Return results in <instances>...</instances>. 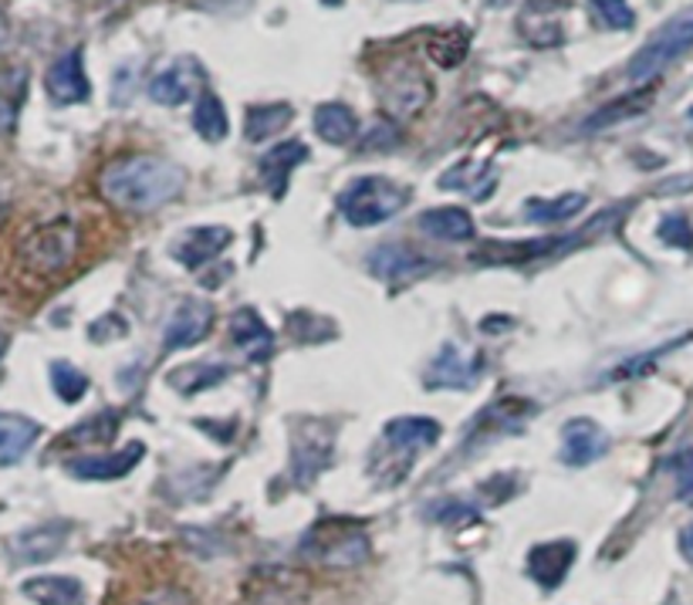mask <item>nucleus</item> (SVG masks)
<instances>
[{"instance_id": "1", "label": "nucleus", "mask_w": 693, "mask_h": 605, "mask_svg": "<svg viewBox=\"0 0 693 605\" xmlns=\"http://www.w3.org/2000/svg\"><path fill=\"white\" fill-rule=\"evenodd\" d=\"M186 190V170L170 159H122L102 173V193L122 210H156L167 206Z\"/></svg>"}, {"instance_id": "2", "label": "nucleus", "mask_w": 693, "mask_h": 605, "mask_svg": "<svg viewBox=\"0 0 693 605\" xmlns=\"http://www.w3.org/2000/svg\"><path fill=\"white\" fill-rule=\"evenodd\" d=\"M626 206H612V210H603L596 220H589L582 231L575 234H562V237H542V241H488L484 247H477L470 254L473 264H484V267H527V264H545V261H555L562 254H572L575 247H582L585 241H596L603 237L612 224H616V216H622Z\"/></svg>"}, {"instance_id": "3", "label": "nucleus", "mask_w": 693, "mask_h": 605, "mask_svg": "<svg viewBox=\"0 0 693 605\" xmlns=\"http://www.w3.org/2000/svg\"><path fill=\"white\" fill-rule=\"evenodd\" d=\"M335 203L352 227H376L393 220L409 203V190L393 183L390 177H359L339 193Z\"/></svg>"}, {"instance_id": "4", "label": "nucleus", "mask_w": 693, "mask_h": 605, "mask_svg": "<svg viewBox=\"0 0 693 605\" xmlns=\"http://www.w3.org/2000/svg\"><path fill=\"white\" fill-rule=\"evenodd\" d=\"M301 555L318 565H329V569H352L369 555V541H365L362 524L329 518V521H318L305 534Z\"/></svg>"}, {"instance_id": "5", "label": "nucleus", "mask_w": 693, "mask_h": 605, "mask_svg": "<svg viewBox=\"0 0 693 605\" xmlns=\"http://www.w3.org/2000/svg\"><path fill=\"white\" fill-rule=\"evenodd\" d=\"M693 47V8L680 11L676 18H670L643 47L632 54V62L626 68V75L632 82H650L657 78L667 65H673L680 54H686Z\"/></svg>"}, {"instance_id": "6", "label": "nucleus", "mask_w": 693, "mask_h": 605, "mask_svg": "<svg viewBox=\"0 0 693 605\" xmlns=\"http://www.w3.org/2000/svg\"><path fill=\"white\" fill-rule=\"evenodd\" d=\"M78 251V227L72 224L68 216L55 220V224H41L24 244H21V257L31 270L41 274H55L62 267L72 264Z\"/></svg>"}, {"instance_id": "7", "label": "nucleus", "mask_w": 693, "mask_h": 605, "mask_svg": "<svg viewBox=\"0 0 693 605\" xmlns=\"http://www.w3.org/2000/svg\"><path fill=\"white\" fill-rule=\"evenodd\" d=\"M332 457V433L318 420H301L298 433L291 439V480L298 487H308L318 474L329 467Z\"/></svg>"}, {"instance_id": "8", "label": "nucleus", "mask_w": 693, "mask_h": 605, "mask_svg": "<svg viewBox=\"0 0 693 605\" xmlns=\"http://www.w3.org/2000/svg\"><path fill=\"white\" fill-rule=\"evenodd\" d=\"M481 372H484L481 352H470L463 346L447 342L437 352L434 365L426 369V390H473Z\"/></svg>"}, {"instance_id": "9", "label": "nucleus", "mask_w": 693, "mask_h": 605, "mask_svg": "<svg viewBox=\"0 0 693 605\" xmlns=\"http://www.w3.org/2000/svg\"><path fill=\"white\" fill-rule=\"evenodd\" d=\"M365 267L369 274H376L380 282H390V285H406V282H416L423 278L426 270L437 267V261H430L426 254L406 247V244H380L376 251L365 254Z\"/></svg>"}, {"instance_id": "10", "label": "nucleus", "mask_w": 693, "mask_h": 605, "mask_svg": "<svg viewBox=\"0 0 693 605\" xmlns=\"http://www.w3.org/2000/svg\"><path fill=\"white\" fill-rule=\"evenodd\" d=\"M562 14H568V0H527L518 14V31L531 47H558L565 41L558 28Z\"/></svg>"}, {"instance_id": "11", "label": "nucleus", "mask_w": 693, "mask_h": 605, "mask_svg": "<svg viewBox=\"0 0 693 605\" xmlns=\"http://www.w3.org/2000/svg\"><path fill=\"white\" fill-rule=\"evenodd\" d=\"M430 98V85H426L423 72L413 65H393L383 78V105L393 116H416Z\"/></svg>"}, {"instance_id": "12", "label": "nucleus", "mask_w": 693, "mask_h": 605, "mask_svg": "<svg viewBox=\"0 0 693 605\" xmlns=\"http://www.w3.org/2000/svg\"><path fill=\"white\" fill-rule=\"evenodd\" d=\"M213 325V305L203 301V298H186L177 305V311L170 315L167 321V332H163V352H177V349H190L196 342L206 339Z\"/></svg>"}, {"instance_id": "13", "label": "nucleus", "mask_w": 693, "mask_h": 605, "mask_svg": "<svg viewBox=\"0 0 693 605\" xmlns=\"http://www.w3.org/2000/svg\"><path fill=\"white\" fill-rule=\"evenodd\" d=\"M440 423L437 420H426V416H399L393 423H386L383 429V444L386 450H393L396 457L406 460V467L413 464L409 457L426 450V447H434L437 439H440Z\"/></svg>"}, {"instance_id": "14", "label": "nucleus", "mask_w": 693, "mask_h": 605, "mask_svg": "<svg viewBox=\"0 0 693 605\" xmlns=\"http://www.w3.org/2000/svg\"><path fill=\"white\" fill-rule=\"evenodd\" d=\"M609 450V436L603 433L599 423L593 420H568L565 429H562V460L568 467H585V464H596L599 457H606Z\"/></svg>"}, {"instance_id": "15", "label": "nucleus", "mask_w": 693, "mask_h": 605, "mask_svg": "<svg viewBox=\"0 0 693 605\" xmlns=\"http://www.w3.org/2000/svg\"><path fill=\"white\" fill-rule=\"evenodd\" d=\"M44 88L51 95L55 105H75V102H85L92 85H88V75H85V65H82V51H65L62 59L47 68L44 75Z\"/></svg>"}, {"instance_id": "16", "label": "nucleus", "mask_w": 693, "mask_h": 605, "mask_svg": "<svg viewBox=\"0 0 693 605\" xmlns=\"http://www.w3.org/2000/svg\"><path fill=\"white\" fill-rule=\"evenodd\" d=\"M575 562V541H545L527 552V572L542 588H558Z\"/></svg>"}, {"instance_id": "17", "label": "nucleus", "mask_w": 693, "mask_h": 605, "mask_svg": "<svg viewBox=\"0 0 693 605\" xmlns=\"http://www.w3.org/2000/svg\"><path fill=\"white\" fill-rule=\"evenodd\" d=\"M72 524L68 521H51V524H41V528H31L24 534H18L11 541L14 548V559L24 562V565H41V562H51L62 548H65V538H68Z\"/></svg>"}, {"instance_id": "18", "label": "nucleus", "mask_w": 693, "mask_h": 605, "mask_svg": "<svg viewBox=\"0 0 693 605\" xmlns=\"http://www.w3.org/2000/svg\"><path fill=\"white\" fill-rule=\"evenodd\" d=\"M231 339L234 346L250 359V362H268L275 352V336L271 328L260 321V315L254 308H241L231 318Z\"/></svg>"}, {"instance_id": "19", "label": "nucleus", "mask_w": 693, "mask_h": 605, "mask_svg": "<svg viewBox=\"0 0 693 605\" xmlns=\"http://www.w3.org/2000/svg\"><path fill=\"white\" fill-rule=\"evenodd\" d=\"M234 241V234L227 227H193L186 231V237L173 247L177 261L186 264V270H200L206 267L221 251H227V244Z\"/></svg>"}, {"instance_id": "20", "label": "nucleus", "mask_w": 693, "mask_h": 605, "mask_svg": "<svg viewBox=\"0 0 693 605\" xmlns=\"http://www.w3.org/2000/svg\"><path fill=\"white\" fill-rule=\"evenodd\" d=\"M142 454H146L142 444H129V447H122L119 454L78 457V460L68 464V474H75V477H82V480H119V477H126V474L139 464Z\"/></svg>"}, {"instance_id": "21", "label": "nucleus", "mask_w": 693, "mask_h": 605, "mask_svg": "<svg viewBox=\"0 0 693 605\" xmlns=\"http://www.w3.org/2000/svg\"><path fill=\"white\" fill-rule=\"evenodd\" d=\"M308 159V146L305 142H278L268 156L260 159V177H264V183H268V190L281 200L285 197V190H288V177H291V170L298 167V162H305Z\"/></svg>"}, {"instance_id": "22", "label": "nucleus", "mask_w": 693, "mask_h": 605, "mask_svg": "<svg viewBox=\"0 0 693 605\" xmlns=\"http://www.w3.org/2000/svg\"><path fill=\"white\" fill-rule=\"evenodd\" d=\"M41 426L18 413H0V467L18 464L38 439Z\"/></svg>"}, {"instance_id": "23", "label": "nucleus", "mask_w": 693, "mask_h": 605, "mask_svg": "<svg viewBox=\"0 0 693 605\" xmlns=\"http://www.w3.org/2000/svg\"><path fill=\"white\" fill-rule=\"evenodd\" d=\"M419 231L437 241H470L473 237V216L460 206H437L419 216Z\"/></svg>"}, {"instance_id": "24", "label": "nucleus", "mask_w": 693, "mask_h": 605, "mask_svg": "<svg viewBox=\"0 0 693 605\" xmlns=\"http://www.w3.org/2000/svg\"><path fill=\"white\" fill-rule=\"evenodd\" d=\"M21 592L28 598H34L38 605H82V582L68 579V575H38L28 579L21 585Z\"/></svg>"}, {"instance_id": "25", "label": "nucleus", "mask_w": 693, "mask_h": 605, "mask_svg": "<svg viewBox=\"0 0 693 605\" xmlns=\"http://www.w3.org/2000/svg\"><path fill=\"white\" fill-rule=\"evenodd\" d=\"M314 132L322 136L326 142L332 146H345L355 139L359 132V119L349 105H339V102H326L314 108Z\"/></svg>"}, {"instance_id": "26", "label": "nucleus", "mask_w": 693, "mask_h": 605, "mask_svg": "<svg viewBox=\"0 0 693 605\" xmlns=\"http://www.w3.org/2000/svg\"><path fill=\"white\" fill-rule=\"evenodd\" d=\"M650 102H653V88L629 92V95H622V98L603 105L596 116H589V119L582 123V129H585V132H599V129H609V126H616V123H626V119H632V116L643 113V108H647Z\"/></svg>"}, {"instance_id": "27", "label": "nucleus", "mask_w": 693, "mask_h": 605, "mask_svg": "<svg viewBox=\"0 0 693 605\" xmlns=\"http://www.w3.org/2000/svg\"><path fill=\"white\" fill-rule=\"evenodd\" d=\"M535 413V406L531 403H524V400H501V403H494V406H488L481 416H477V423H473V436L477 433H518L521 426H524V420Z\"/></svg>"}, {"instance_id": "28", "label": "nucleus", "mask_w": 693, "mask_h": 605, "mask_svg": "<svg viewBox=\"0 0 693 605\" xmlns=\"http://www.w3.org/2000/svg\"><path fill=\"white\" fill-rule=\"evenodd\" d=\"M295 119V108L288 102H275V105H250L247 108V123L244 132L250 142H264L268 136H278L281 129H288V123Z\"/></svg>"}, {"instance_id": "29", "label": "nucleus", "mask_w": 693, "mask_h": 605, "mask_svg": "<svg viewBox=\"0 0 693 605\" xmlns=\"http://www.w3.org/2000/svg\"><path fill=\"white\" fill-rule=\"evenodd\" d=\"M494 183H498V177H494V170L484 177V167H477V162H457L454 170H447L444 177H440V187L444 190H460V193H467V197H473V200H488L491 197V190H494Z\"/></svg>"}, {"instance_id": "30", "label": "nucleus", "mask_w": 693, "mask_h": 605, "mask_svg": "<svg viewBox=\"0 0 693 605\" xmlns=\"http://www.w3.org/2000/svg\"><path fill=\"white\" fill-rule=\"evenodd\" d=\"M585 203H589L585 193H562L555 200L531 197V200H524V220H531V224H558V220H568V216L582 213Z\"/></svg>"}, {"instance_id": "31", "label": "nucleus", "mask_w": 693, "mask_h": 605, "mask_svg": "<svg viewBox=\"0 0 693 605\" xmlns=\"http://www.w3.org/2000/svg\"><path fill=\"white\" fill-rule=\"evenodd\" d=\"M193 95V75L190 65H170L149 82V98L159 105H183Z\"/></svg>"}, {"instance_id": "32", "label": "nucleus", "mask_w": 693, "mask_h": 605, "mask_svg": "<svg viewBox=\"0 0 693 605\" xmlns=\"http://www.w3.org/2000/svg\"><path fill=\"white\" fill-rule=\"evenodd\" d=\"M193 129L210 139V142H221L231 129V119H227V108L224 102L213 95V92H203L196 98V108H193Z\"/></svg>"}, {"instance_id": "33", "label": "nucleus", "mask_w": 693, "mask_h": 605, "mask_svg": "<svg viewBox=\"0 0 693 605\" xmlns=\"http://www.w3.org/2000/svg\"><path fill=\"white\" fill-rule=\"evenodd\" d=\"M227 365L224 362H193V365H183V369H173L170 372V382L180 390V393H186V396H193V393H203V390H210V386H217V382H224L227 379Z\"/></svg>"}, {"instance_id": "34", "label": "nucleus", "mask_w": 693, "mask_h": 605, "mask_svg": "<svg viewBox=\"0 0 693 605\" xmlns=\"http://www.w3.org/2000/svg\"><path fill=\"white\" fill-rule=\"evenodd\" d=\"M470 34L463 28H444L430 38V59L444 68H454L467 59Z\"/></svg>"}, {"instance_id": "35", "label": "nucleus", "mask_w": 693, "mask_h": 605, "mask_svg": "<svg viewBox=\"0 0 693 605\" xmlns=\"http://www.w3.org/2000/svg\"><path fill=\"white\" fill-rule=\"evenodd\" d=\"M51 386H55V393H58L62 403H78L88 393V379L75 365L55 362V365H51Z\"/></svg>"}, {"instance_id": "36", "label": "nucleus", "mask_w": 693, "mask_h": 605, "mask_svg": "<svg viewBox=\"0 0 693 605\" xmlns=\"http://www.w3.org/2000/svg\"><path fill=\"white\" fill-rule=\"evenodd\" d=\"M667 467H670L673 477H676V498L690 505V501H693V447L676 450V454L670 457Z\"/></svg>"}, {"instance_id": "37", "label": "nucleus", "mask_w": 693, "mask_h": 605, "mask_svg": "<svg viewBox=\"0 0 693 605\" xmlns=\"http://www.w3.org/2000/svg\"><path fill=\"white\" fill-rule=\"evenodd\" d=\"M116 426H119V416H116V413H98L95 420L75 426V429H72V439H78V444H85V439L105 444V439H113V436H116Z\"/></svg>"}, {"instance_id": "38", "label": "nucleus", "mask_w": 693, "mask_h": 605, "mask_svg": "<svg viewBox=\"0 0 693 605\" xmlns=\"http://www.w3.org/2000/svg\"><path fill=\"white\" fill-rule=\"evenodd\" d=\"M593 8H596L599 21L612 31H629L636 24V14L626 0H593Z\"/></svg>"}, {"instance_id": "39", "label": "nucleus", "mask_w": 693, "mask_h": 605, "mask_svg": "<svg viewBox=\"0 0 693 605\" xmlns=\"http://www.w3.org/2000/svg\"><path fill=\"white\" fill-rule=\"evenodd\" d=\"M670 346H663V349H653V352H647V355H632V359H626L622 365H616L609 375H606V382H626V379H643L653 365H657V359L667 352Z\"/></svg>"}, {"instance_id": "40", "label": "nucleus", "mask_w": 693, "mask_h": 605, "mask_svg": "<svg viewBox=\"0 0 693 605\" xmlns=\"http://www.w3.org/2000/svg\"><path fill=\"white\" fill-rule=\"evenodd\" d=\"M660 241L670 247H693V231L683 213H667L660 220Z\"/></svg>"}, {"instance_id": "41", "label": "nucleus", "mask_w": 693, "mask_h": 605, "mask_svg": "<svg viewBox=\"0 0 693 605\" xmlns=\"http://www.w3.org/2000/svg\"><path fill=\"white\" fill-rule=\"evenodd\" d=\"M136 605H190L180 592H152V595H146L142 602H136Z\"/></svg>"}, {"instance_id": "42", "label": "nucleus", "mask_w": 693, "mask_h": 605, "mask_svg": "<svg viewBox=\"0 0 693 605\" xmlns=\"http://www.w3.org/2000/svg\"><path fill=\"white\" fill-rule=\"evenodd\" d=\"M14 119H18V108H14V102L0 95V136L14 129Z\"/></svg>"}, {"instance_id": "43", "label": "nucleus", "mask_w": 693, "mask_h": 605, "mask_svg": "<svg viewBox=\"0 0 693 605\" xmlns=\"http://www.w3.org/2000/svg\"><path fill=\"white\" fill-rule=\"evenodd\" d=\"M680 552H683L686 562H693V524L680 534Z\"/></svg>"}, {"instance_id": "44", "label": "nucleus", "mask_w": 693, "mask_h": 605, "mask_svg": "<svg viewBox=\"0 0 693 605\" xmlns=\"http://www.w3.org/2000/svg\"><path fill=\"white\" fill-rule=\"evenodd\" d=\"M196 4H203V8H213V11H227V8L241 4V0H196Z\"/></svg>"}, {"instance_id": "45", "label": "nucleus", "mask_w": 693, "mask_h": 605, "mask_svg": "<svg viewBox=\"0 0 693 605\" xmlns=\"http://www.w3.org/2000/svg\"><path fill=\"white\" fill-rule=\"evenodd\" d=\"M488 4H491V8H508L511 0H488Z\"/></svg>"}, {"instance_id": "46", "label": "nucleus", "mask_w": 693, "mask_h": 605, "mask_svg": "<svg viewBox=\"0 0 693 605\" xmlns=\"http://www.w3.org/2000/svg\"><path fill=\"white\" fill-rule=\"evenodd\" d=\"M322 4H329V8H339V4H342V0H322Z\"/></svg>"}, {"instance_id": "47", "label": "nucleus", "mask_w": 693, "mask_h": 605, "mask_svg": "<svg viewBox=\"0 0 693 605\" xmlns=\"http://www.w3.org/2000/svg\"><path fill=\"white\" fill-rule=\"evenodd\" d=\"M0 41H4V21H0Z\"/></svg>"}, {"instance_id": "48", "label": "nucleus", "mask_w": 693, "mask_h": 605, "mask_svg": "<svg viewBox=\"0 0 693 605\" xmlns=\"http://www.w3.org/2000/svg\"><path fill=\"white\" fill-rule=\"evenodd\" d=\"M109 4H122V0H109Z\"/></svg>"}, {"instance_id": "49", "label": "nucleus", "mask_w": 693, "mask_h": 605, "mask_svg": "<svg viewBox=\"0 0 693 605\" xmlns=\"http://www.w3.org/2000/svg\"><path fill=\"white\" fill-rule=\"evenodd\" d=\"M0 352H4V339H0Z\"/></svg>"}, {"instance_id": "50", "label": "nucleus", "mask_w": 693, "mask_h": 605, "mask_svg": "<svg viewBox=\"0 0 693 605\" xmlns=\"http://www.w3.org/2000/svg\"><path fill=\"white\" fill-rule=\"evenodd\" d=\"M690 119H693V108H690Z\"/></svg>"}]
</instances>
